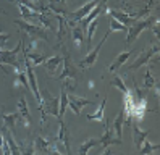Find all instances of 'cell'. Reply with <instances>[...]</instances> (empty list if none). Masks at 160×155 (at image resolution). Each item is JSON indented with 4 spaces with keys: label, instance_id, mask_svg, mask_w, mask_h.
Masks as SVG:
<instances>
[{
    "label": "cell",
    "instance_id": "obj_26",
    "mask_svg": "<svg viewBox=\"0 0 160 155\" xmlns=\"http://www.w3.org/2000/svg\"><path fill=\"white\" fill-rule=\"evenodd\" d=\"M112 86H115L117 89L121 92V94H126L129 89H128V86L125 84V81H123V78H120V76H113V79H112Z\"/></svg>",
    "mask_w": 160,
    "mask_h": 155
},
{
    "label": "cell",
    "instance_id": "obj_30",
    "mask_svg": "<svg viewBox=\"0 0 160 155\" xmlns=\"http://www.w3.org/2000/svg\"><path fill=\"white\" fill-rule=\"evenodd\" d=\"M31 2H32V3H36V5H41V3H39L41 0H31Z\"/></svg>",
    "mask_w": 160,
    "mask_h": 155
},
{
    "label": "cell",
    "instance_id": "obj_17",
    "mask_svg": "<svg viewBox=\"0 0 160 155\" xmlns=\"http://www.w3.org/2000/svg\"><path fill=\"white\" fill-rule=\"evenodd\" d=\"M131 55H133V52H129V50L118 53V55L115 57V60L112 62V65H108V71H110V73H115V71H118L120 68L126 63V60H128V58H129Z\"/></svg>",
    "mask_w": 160,
    "mask_h": 155
},
{
    "label": "cell",
    "instance_id": "obj_16",
    "mask_svg": "<svg viewBox=\"0 0 160 155\" xmlns=\"http://www.w3.org/2000/svg\"><path fill=\"white\" fill-rule=\"evenodd\" d=\"M32 144H34V152H37V153H50V138L37 136Z\"/></svg>",
    "mask_w": 160,
    "mask_h": 155
},
{
    "label": "cell",
    "instance_id": "obj_9",
    "mask_svg": "<svg viewBox=\"0 0 160 155\" xmlns=\"http://www.w3.org/2000/svg\"><path fill=\"white\" fill-rule=\"evenodd\" d=\"M94 102L89 100V99H84V97H79V95H74V94H68V107L73 110L74 115H81V108L86 105H92Z\"/></svg>",
    "mask_w": 160,
    "mask_h": 155
},
{
    "label": "cell",
    "instance_id": "obj_3",
    "mask_svg": "<svg viewBox=\"0 0 160 155\" xmlns=\"http://www.w3.org/2000/svg\"><path fill=\"white\" fill-rule=\"evenodd\" d=\"M21 48H23V36H21L20 41H18V44H16V47L13 48V50H5V48L0 50V68H2L5 73H7L5 65H10L15 71L18 70V68H21L20 63H18V60H16V57L21 52Z\"/></svg>",
    "mask_w": 160,
    "mask_h": 155
},
{
    "label": "cell",
    "instance_id": "obj_20",
    "mask_svg": "<svg viewBox=\"0 0 160 155\" xmlns=\"http://www.w3.org/2000/svg\"><path fill=\"white\" fill-rule=\"evenodd\" d=\"M21 52H23V55L29 60V63L32 65V66H39V65H42L44 62H45V58H47V55H44V53H37V52H26V50H23L21 48Z\"/></svg>",
    "mask_w": 160,
    "mask_h": 155
},
{
    "label": "cell",
    "instance_id": "obj_4",
    "mask_svg": "<svg viewBox=\"0 0 160 155\" xmlns=\"http://www.w3.org/2000/svg\"><path fill=\"white\" fill-rule=\"evenodd\" d=\"M155 55H158V41L152 42L149 45V48H146L144 52H141V55H138L136 60L129 65V70H139L141 66L149 65V62L152 60Z\"/></svg>",
    "mask_w": 160,
    "mask_h": 155
},
{
    "label": "cell",
    "instance_id": "obj_18",
    "mask_svg": "<svg viewBox=\"0 0 160 155\" xmlns=\"http://www.w3.org/2000/svg\"><path fill=\"white\" fill-rule=\"evenodd\" d=\"M129 126H133V142H134V145H136V149L139 150L141 144H142V142L147 139L149 131H146V129H139V126H138L136 123H131Z\"/></svg>",
    "mask_w": 160,
    "mask_h": 155
},
{
    "label": "cell",
    "instance_id": "obj_14",
    "mask_svg": "<svg viewBox=\"0 0 160 155\" xmlns=\"http://www.w3.org/2000/svg\"><path fill=\"white\" fill-rule=\"evenodd\" d=\"M68 26H71L74 45H76L78 48H82L84 47V42H86V31H84L81 26H78L76 23H73V21H68Z\"/></svg>",
    "mask_w": 160,
    "mask_h": 155
},
{
    "label": "cell",
    "instance_id": "obj_21",
    "mask_svg": "<svg viewBox=\"0 0 160 155\" xmlns=\"http://www.w3.org/2000/svg\"><path fill=\"white\" fill-rule=\"evenodd\" d=\"M105 103H107V97H103V100L99 103L97 110L94 113H91V115H88V120L89 121H103V120H105V116H103V112H105Z\"/></svg>",
    "mask_w": 160,
    "mask_h": 155
},
{
    "label": "cell",
    "instance_id": "obj_27",
    "mask_svg": "<svg viewBox=\"0 0 160 155\" xmlns=\"http://www.w3.org/2000/svg\"><path fill=\"white\" fill-rule=\"evenodd\" d=\"M155 82H158L155 78L152 76V73H150V70H147L146 71V74H144V84H142V89H152V87L155 86Z\"/></svg>",
    "mask_w": 160,
    "mask_h": 155
},
{
    "label": "cell",
    "instance_id": "obj_22",
    "mask_svg": "<svg viewBox=\"0 0 160 155\" xmlns=\"http://www.w3.org/2000/svg\"><path fill=\"white\" fill-rule=\"evenodd\" d=\"M2 120H3V128H7L8 131H13L15 124L18 123V113H3Z\"/></svg>",
    "mask_w": 160,
    "mask_h": 155
},
{
    "label": "cell",
    "instance_id": "obj_15",
    "mask_svg": "<svg viewBox=\"0 0 160 155\" xmlns=\"http://www.w3.org/2000/svg\"><path fill=\"white\" fill-rule=\"evenodd\" d=\"M63 62V57L62 55H55V57H47L45 62L42 63V66L45 68V71L49 73L50 76L55 74V71H57V68L60 66V63Z\"/></svg>",
    "mask_w": 160,
    "mask_h": 155
},
{
    "label": "cell",
    "instance_id": "obj_25",
    "mask_svg": "<svg viewBox=\"0 0 160 155\" xmlns=\"http://www.w3.org/2000/svg\"><path fill=\"white\" fill-rule=\"evenodd\" d=\"M158 149H160L158 144H152V142L144 141L142 144H141V147H139V152H141V155H149V153L158 152Z\"/></svg>",
    "mask_w": 160,
    "mask_h": 155
},
{
    "label": "cell",
    "instance_id": "obj_29",
    "mask_svg": "<svg viewBox=\"0 0 160 155\" xmlns=\"http://www.w3.org/2000/svg\"><path fill=\"white\" fill-rule=\"evenodd\" d=\"M8 37H10V34L8 32H0V50H3V47L8 41Z\"/></svg>",
    "mask_w": 160,
    "mask_h": 155
},
{
    "label": "cell",
    "instance_id": "obj_2",
    "mask_svg": "<svg viewBox=\"0 0 160 155\" xmlns=\"http://www.w3.org/2000/svg\"><path fill=\"white\" fill-rule=\"evenodd\" d=\"M15 24L20 26L21 31H24L29 37H32V39H42V41H45V42H50L49 41V32H47V29L42 28L41 24L29 23L28 19H15Z\"/></svg>",
    "mask_w": 160,
    "mask_h": 155
},
{
    "label": "cell",
    "instance_id": "obj_11",
    "mask_svg": "<svg viewBox=\"0 0 160 155\" xmlns=\"http://www.w3.org/2000/svg\"><path fill=\"white\" fill-rule=\"evenodd\" d=\"M55 141H57L62 147L65 149V152H67V153H71L70 138H68V128H67V124L63 123V120H60V129H58V134L55 136Z\"/></svg>",
    "mask_w": 160,
    "mask_h": 155
},
{
    "label": "cell",
    "instance_id": "obj_24",
    "mask_svg": "<svg viewBox=\"0 0 160 155\" xmlns=\"http://www.w3.org/2000/svg\"><path fill=\"white\" fill-rule=\"evenodd\" d=\"M96 145H99V139H94V138H91V139H86L81 145H79V149H78V153H81V155H86L92 147H96Z\"/></svg>",
    "mask_w": 160,
    "mask_h": 155
},
{
    "label": "cell",
    "instance_id": "obj_10",
    "mask_svg": "<svg viewBox=\"0 0 160 155\" xmlns=\"http://www.w3.org/2000/svg\"><path fill=\"white\" fill-rule=\"evenodd\" d=\"M97 3H99V0H89L88 3H84L82 7H79V8L76 10V12H73V13L70 15V21L78 23L79 19H82V18L86 16V15H88V13H89L91 10H92L94 7H96Z\"/></svg>",
    "mask_w": 160,
    "mask_h": 155
},
{
    "label": "cell",
    "instance_id": "obj_32",
    "mask_svg": "<svg viewBox=\"0 0 160 155\" xmlns=\"http://www.w3.org/2000/svg\"><path fill=\"white\" fill-rule=\"evenodd\" d=\"M0 108H2V107H0Z\"/></svg>",
    "mask_w": 160,
    "mask_h": 155
},
{
    "label": "cell",
    "instance_id": "obj_12",
    "mask_svg": "<svg viewBox=\"0 0 160 155\" xmlns=\"http://www.w3.org/2000/svg\"><path fill=\"white\" fill-rule=\"evenodd\" d=\"M58 21V26H57V44L58 47H62L65 44V37H67V32H68V21L65 19V15H55Z\"/></svg>",
    "mask_w": 160,
    "mask_h": 155
},
{
    "label": "cell",
    "instance_id": "obj_8",
    "mask_svg": "<svg viewBox=\"0 0 160 155\" xmlns=\"http://www.w3.org/2000/svg\"><path fill=\"white\" fill-rule=\"evenodd\" d=\"M18 123L21 126H26V128H29L32 123L29 108H28V102L24 97H20V100H18Z\"/></svg>",
    "mask_w": 160,
    "mask_h": 155
},
{
    "label": "cell",
    "instance_id": "obj_19",
    "mask_svg": "<svg viewBox=\"0 0 160 155\" xmlns=\"http://www.w3.org/2000/svg\"><path fill=\"white\" fill-rule=\"evenodd\" d=\"M123 126H125V112L120 110V113L117 115V118L113 120V126H112V129H113L117 139L123 141Z\"/></svg>",
    "mask_w": 160,
    "mask_h": 155
},
{
    "label": "cell",
    "instance_id": "obj_1",
    "mask_svg": "<svg viewBox=\"0 0 160 155\" xmlns=\"http://www.w3.org/2000/svg\"><path fill=\"white\" fill-rule=\"evenodd\" d=\"M158 16H154V15H150L144 19H138V21H134L131 26H128V31H126V45H131L136 39L139 37V34L146 31V29H149L150 26L154 24V21L157 19Z\"/></svg>",
    "mask_w": 160,
    "mask_h": 155
},
{
    "label": "cell",
    "instance_id": "obj_5",
    "mask_svg": "<svg viewBox=\"0 0 160 155\" xmlns=\"http://www.w3.org/2000/svg\"><path fill=\"white\" fill-rule=\"evenodd\" d=\"M103 126H105V132L103 136L99 139V145H100V152L102 153H110V145H115V144H121L120 139H117V136L113 132V129L110 128V124L107 120H103Z\"/></svg>",
    "mask_w": 160,
    "mask_h": 155
},
{
    "label": "cell",
    "instance_id": "obj_28",
    "mask_svg": "<svg viewBox=\"0 0 160 155\" xmlns=\"http://www.w3.org/2000/svg\"><path fill=\"white\" fill-rule=\"evenodd\" d=\"M110 31H120V32H126L128 31V26H125V24H121L120 21H117L115 18H112L110 19Z\"/></svg>",
    "mask_w": 160,
    "mask_h": 155
},
{
    "label": "cell",
    "instance_id": "obj_6",
    "mask_svg": "<svg viewBox=\"0 0 160 155\" xmlns=\"http://www.w3.org/2000/svg\"><path fill=\"white\" fill-rule=\"evenodd\" d=\"M110 32H112V31L108 29V31L105 32V36H103V39H102V41L97 44V47H96V48H91V50H89V53H88V55L84 57L82 60L78 63V65H79V68H82V70H84V68H91V66H94V65H96V62H97V57H99V52H100V48L103 47V44H105V41L108 39Z\"/></svg>",
    "mask_w": 160,
    "mask_h": 155
},
{
    "label": "cell",
    "instance_id": "obj_13",
    "mask_svg": "<svg viewBox=\"0 0 160 155\" xmlns=\"http://www.w3.org/2000/svg\"><path fill=\"white\" fill-rule=\"evenodd\" d=\"M107 15H110L112 18H115L117 21H120L121 24H125V26H131L134 21H138L136 18H133V16H129L128 13H125V12H120V10H115V8H108L107 7Z\"/></svg>",
    "mask_w": 160,
    "mask_h": 155
},
{
    "label": "cell",
    "instance_id": "obj_31",
    "mask_svg": "<svg viewBox=\"0 0 160 155\" xmlns=\"http://www.w3.org/2000/svg\"><path fill=\"white\" fill-rule=\"evenodd\" d=\"M2 13H3V12H2V10H0V15H2Z\"/></svg>",
    "mask_w": 160,
    "mask_h": 155
},
{
    "label": "cell",
    "instance_id": "obj_23",
    "mask_svg": "<svg viewBox=\"0 0 160 155\" xmlns=\"http://www.w3.org/2000/svg\"><path fill=\"white\" fill-rule=\"evenodd\" d=\"M68 107V92L65 91V87L62 86V92H60V107H58V121L62 120V116L67 112Z\"/></svg>",
    "mask_w": 160,
    "mask_h": 155
},
{
    "label": "cell",
    "instance_id": "obj_7",
    "mask_svg": "<svg viewBox=\"0 0 160 155\" xmlns=\"http://www.w3.org/2000/svg\"><path fill=\"white\" fill-rule=\"evenodd\" d=\"M57 79H60V81H63V79H78V70H76V66H74V63L71 62L68 53H65V57H63V71Z\"/></svg>",
    "mask_w": 160,
    "mask_h": 155
}]
</instances>
